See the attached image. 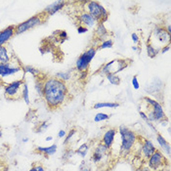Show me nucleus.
<instances>
[{
  "label": "nucleus",
  "mask_w": 171,
  "mask_h": 171,
  "mask_svg": "<svg viewBox=\"0 0 171 171\" xmlns=\"http://www.w3.org/2000/svg\"><path fill=\"white\" fill-rule=\"evenodd\" d=\"M59 37L61 39H63V41H64V40H66L68 38V33H66L65 30H61L59 33Z\"/></svg>",
  "instance_id": "39"
},
{
  "label": "nucleus",
  "mask_w": 171,
  "mask_h": 171,
  "mask_svg": "<svg viewBox=\"0 0 171 171\" xmlns=\"http://www.w3.org/2000/svg\"><path fill=\"white\" fill-rule=\"evenodd\" d=\"M72 155H73V151H72V150H71V149L67 150L66 153H65V155H64V160H69V158H71V157L72 156Z\"/></svg>",
  "instance_id": "35"
},
{
  "label": "nucleus",
  "mask_w": 171,
  "mask_h": 171,
  "mask_svg": "<svg viewBox=\"0 0 171 171\" xmlns=\"http://www.w3.org/2000/svg\"><path fill=\"white\" fill-rule=\"evenodd\" d=\"M119 104L116 103V102H99L94 104L93 109L98 110V109H102V107H110V109H116V107H118Z\"/></svg>",
  "instance_id": "21"
},
{
  "label": "nucleus",
  "mask_w": 171,
  "mask_h": 171,
  "mask_svg": "<svg viewBox=\"0 0 171 171\" xmlns=\"http://www.w3.org/2000/svg\"><path fill=\"white\" fill-rule=\"evenodd\" d=\"M66 4H67L66 1H56V2H53L52 4H50L49 6H47V7L42 12L48 16H52L55 13H57V12H59L60 10L64 8Z\"/></svg>",
  "instance_id": "17"
},
{
  "label": "nucleus",
  "mask_w": 171,
  "mask_h": 171,
  "mask_svg": "<svg viewBox=\"0 0 171 171\" xmlns=\"http://www.w3.org/2000/svg\"><path fill=\"white\" fill-rule=\"evenodd\" d=\"M56 151H57V145L56 144H53L52 146H49V147H37L35 149V153L43 154L46 156L54 155Z\"/></svg>",
  "instance_id": "20"
},
{
  "label": "nucleus",
  "mask_w": 171,
  "mask_h": 171,
  "mask_svg": "<svg viewBox=\"0 0 171 171\" xmlns=\"http://www.w3.org/2000/svg\"><path fill=\"white\" fill-rule=\"evenodd\" d=\"M151 36H155L156 38V42L160 44L158 48H161L162 46L168 45L170 42V38H171V34H169L165 28L157 26L155 28V29L153 30V33H151Z\"/></svg>",
  "instance_id": "11"
},
{
  "label": "nucleus",
  "mask_w": 171,
  "mask_h": 171,
  "mask_svg": "<svg viewBox=\"0 0 171 171\" xmlns=\"http://www.w3.org/2000/svg\"><path fill=\"white\" fill-rule=\"evenodd\" d=\"M109 151L110 149L107 148L106 146L101 142L99 143L96 148H95L93 154H92V156H91V160L94 162V163H99L103 160V158L107 156V154H109Z\"/></svg>",
  "instance_id": "12"
},
{
  "label": "nucleus",
  "mask_w": 171,
  "mask_h": 171,
  "mask_svg": "<svg viewBox=\"0 0 171 171\" xmlns=\"http://www.w3.org/2000/svg\"><path fill=\"white\" fill-rule=\"evenodd\" d=\"M156 142L160 146V148L164 151V153L166 154V156H170V151H171L170 144L165 140V138H164L160 132L156 133Z\"/></svg>",
  "instance_id": "19"
},
{
  "label": "nucleus",
  "mask_w": 171,
  "mask_h": 171,
  "mask_svg": "<svg viewBox=\"0 0 171 171\" xmlns=\"http://www.w3.org/2000/svg\"><path fill=\"white\" fill-rule=\"evenodd\" d=\"M165 29H166V31H167V33H168L169 34H171V27H170V24H168Z\"/></svg>",
  "instance_id": "45"
},
{
  "label": "nucleus",
  "mask_w": 171,
  "mask_h": 171,
  "mask_svg": "<svg viewBox=\"0 0 171 171\" xmlns=\"http://www.w3.org/2000/svg\"><path fill=\"white\" fill-rule=\"evenodd\" d=\"M11 61V57L9 55L8 49L5 46H0V63H9Z\"/></svg>",
  "instance_id": "22"
},
{
  "label": "nucleus",
  "mask_w": 171,
  "mask_h": 171,
  "mask_svg": "<svg viewBox=\"0 0 171 171\" xmlns=\"http://www.w3.org/2000/svg\"><path fill=\"white\" fill-rule=\"evenodd\" d=\"M136 171H153L151 168H149L148 166H140L139 168H137Z\"/></svg>",
  "instance_id": "42"
},
{
  "label": "nucleus",
  "mask_w": 171,
  "mask_h": 171,
  "mask_svg": "<svg viewBox=\"0 0 171 171\" xmlns=\"http://www.w3.org/2000/svg\"><path fill=\"white\" fill-rule=\"evenodd\" d=\"M107 79L110 81V83L112 84V85H119L120 82H121V79H120V77H118L117 74H107L106 75Z\"/></svg>",
  "instance_id": "29"
},
{
  "label": "nucleus",
  "mask_w": 171,
  "mask_h": 171,
  "mask_svg": "<svg viewBox=\"0 0 171 171\" xmlns=\"http://www.w3.org/2000/svg\"><path fill=\"white\" fill-rule=\"evenodd\" d=\"M22 99H24V101L26 102L27 105H29V91H28V85L27 82H24V84H23Z\"/></svg>",
  "instance_id": "26"
},
{
  "label": "nucleus",
  "mask_w": 171,
  "mask_h": 171,
  "mask_svg": "<svg viewBox=\"0 0 171 171\" xmlns=\"http://www.w3.org/2000/svg\"><path fill=\"white\" fill-rule=\"evenodd\" d=\"M49 123L47 121H43L38 125V129H36V133H42L44 130H46L49 127Z\"/></svg>",
  "instance_id": "33"
},
{
  "label": "nucleus",
  "mask_w": 171,
  "mask_h": 171,
  "mask_svg": "<svg viewBox=\"0 0 171 171\" xmlns=\"http://www.w3.org/2000/svg\"><path fill=\"white\" fill-rule=\"evenodd\" d=\"M77 20L80 23L81 26L86 27L87 28H93L94 26H96V24H98L97 21L95 20V19L90 14H88L87 12H83V13H81L80 15H78Z\"/></svg>",
  "instance_id": "15"
},
{
  "label": "nucleus",
  "mask_w": 171,
  "mask_h": 171,
  "mask_svg": "<svg viewBox=\"0 0 171 171\" xmlns=\"http://www.w3.org/2000/svg\"><path fill=\"white\" fill-rule=\"evenodd\" d=\"M96 52H97L96 47L91 46L88 48L85 52H83L78 57V59L77 60V63H75V68H77L79 72H87L88 68H89L91 61L93 60L95 55H96Z\"/></svg>",
  "instance_id": "8"
},
{
  "label": "nucleus",
  "mask_w": 171,
  "mask_h": 171,
  "mask_svg": "<svg viewBox=\"0 0 171 171\" xmlns=\"http://www.w3.org/2000/svg\"><path fill=\"white\" fill-rule=\"evenodd\" d=\"M132 50H133V51H137V50H140V47H137V46H132Z\"/></svg>",
  "instance_id": "46"
},
{
  "label": "nucleus",
  "mask_w": 171,
  "mask_h": 171,
  "mask_svg": "<svg viewBox=\"0 0 171 171\" xmlns=\"http://www.w3.org/2000/svg\"><path fill=\"white\" fill-rule=\"evenodd\" d=\"M118 132L121 138V144H120L119 149V156H126L130 154L132 148L137 141V135L134 131L130 130L127 126L124 124L119 125Z\"/></svg>",
  "instance_id": "2"
},
{
  "label": "nucleus",
  "mask_w": 171,
  "mask_h": 171,
  "mask_svg": "<svg viewBox=\"0 0 171 171\" xmlns=\"http://www.w3.org/2000/svg\"><path fill=\"white\" fill-rule=\"evenodd\" d=\"M28 141V138H23V142L24 143H27Z\"/></svg>",
  "instance_id": "49"
},
{
  "label": "nucleus",
  "mask_w": 171,
  "mask_h": 171,
  "mask_svg": "<svg viewBox=\"0 0 171 171\" xmlns=\"http://www.w3.org/2000/svg\"><path fill=\"white\" fill-rule=\"evenodd\" d=\"M23 69H24V72H28L30 74H33L35 78L40 77L41 72H40V69H38V68H35L31 67V66H24V67H23Z\"/></svg>",
  "instance_id": "24"
},
{
  "label": "nucleus",
  "mask_w": 171,
  "mask_h": 171,
  "mask_svg": "<svg viewBox=\"0 0 171 171\" xmlns=\"http://www.w3.org/2000/svg\"><path fill=\"white\" fill-rule=\"evenodd\" d=\"M77 134V129L75 128H72L69 130V132L68 133V135H66V139H65V141H64V145L67 146L69 142H71V140L72 139V137Z\"/></svg>",
  "instance_id": "32"
},
{
  "label": "nucleus",
  "mask_w": 171,
  "mask_h": 171,
  "mask_svg": "<svg viewBox=\"0 0 171 171\" xmlns=\"http://www.w3.org/2000/svg\"><path fill=\"white\" fill-rule=\"evenodd\" d=\"M68 89L66 82L55 77H47L43 81V98L50 110H57L66 102Z\"/></svg>",
  "instance_id": "1"
},
{
  "label": "nucleus",
  "mask_w": 171,
  "mask_h": 171,
  "mask_svg": "<svg viewBox=\"0 0 171 171\" xmlns=\"http://www.w3.org/2000/svg\"><path fill=\"white\" fill-rule=\"evenodd\" d=\"M88 150H89V144H82L80 147H78V149L75 151V153L78 154L81 157H85L87 153H88Z\"/></svg>",
  "instance_id": "28"
},
{
  "label": "nucleus",
  "mask_w": 171,
  "mask_h": 171,
  "mask_svg": "<svg viewBox=\"0 0 171 171\" xmlns=\"http://www.w3.org/2000/svg\"><path fill=\"white\" fill-rule=\"evenodd\" d=\"M55 77H57L58 79L67 82L68 80H69L72 78V73L71 72H59L55 74Z\"/></svg>",
  "instance_id": "27"
},
{
  "label": "nucleus",
  "mask_w": 171,
  "mask_h": 171,
  "mask_svg": "<svg viewBox=\"0 0 171 171\" xmlns=\"http://www.w3.org/2000/svg\"><path fill=\"white\" fill-rule=\"evenodd\" d=\"M51 140H53V137H52V136H48V137H46V141H51Z\"/></svg>",
  "instance_id": "47"
},
{
  "label": "nucleus",
  "mask_w": 171,
  "mask_h": 171,
  "mask_svg": "<svg viewBox=\"0 0 171 171\" xmlns=\"http://www.w3.org/2000/svg\"><path fill=\"white\" fill-rule=\"evenodd\" d=\"M131 38H132V41L134 42V43H139V41H140V38H139V35L135 33H133L131 34Z\"/></svg>",
  "instance_id": "38"
},
{
  "label": "nucleus",
  "mask_w": 171,
  "mask_h": 171,
  "mask_svg": "<svg viewBox=\"0 0 171 171\" xmlns=\"http://www.w3.org/2000/svg\"><path fill=\"white\" fill-rule=\"evenodd\" d=\"M85 12L90 14L97 23H105L109 19V12L106 10L103 5H101L98 1H86L84 2Z\"/></svg>",
  "instance_id": "3"
},
{
  "label": "nucleus",
  "mask_w": 171,
  "mask_h": 171,
  "mask_svg": "<svg viewBox=\"0 0 171 171\" xmlns=\"http://www.w3.org/2000/svg\"><path fill=\"white\" fill-rule=\"evenodd\" d=\"M23 79H17L12 82H9L4 86V95L5 98L14 101L22 98V91H23Z\"/></svg>",
  "instance_id": "6"
},
{
  "label": "nucleus",
  "mask_w": 171,
  "mask_h": 171,
  "mask_svg": "<svg viewBox=\"0 0 171 171\" xmlns=\"http://www.w3.org/2000/svg\"><path fill=\"white\" fill-rule=\"evenodd\" d=\"M24 72L23 67L18 64V62H12V59L9 63H0V77L6 78Z\"/></svg>",
  "instance_id": "10"
},
{
  "label": "nucleus",
  "mask_w": 171,
  "mask_h": 171,
  "mask_svg": "<svg viewBox=\"0 0 171 171\" xmlns=\"http://www.w3.org/2000/svg\"><path fill=\"white\" fill-rule=\"evenodd\" d=\"M169 49H170V44H168V45H165V46H162L160 49V52L161 54H164V53H166L167 51H169Z\"/></svg>",
  "instance_id": "40"
},
{
  "label": "nucleus",
  "mask_w": 171,
  "mask_h": 171,
  "mask_svg": "<svg viewBox=\"0 0 171 171\" xmlns=\"http://www.w3.org/2000/svg\"><path fill=\"white\" fill-rule=\"evenodd\" d=\"M47 15L44 14L43 12H41L40 14H37L33 17H31L28 19L27 21H24L21 24H19L18 26H16V30H15V34H21L26 33V31L33 28L41 24L44 21H45V17Z\"/></svg>",
  "instance_id": "5"
},
{
  "label": "nucleus",
  "mask_w": 171,
  "mask_h": 171,
  "mask_svg": "<svg viewBox=\"0 0 171 171\" xmlns=\"http://www.w3.org/2000/svg\"><path fill=\"white\" fill-rule=\"evenodd\" d=\"M132 85H133V88H134L135 90H138L139 88H140V83H139V80H138V77L137 75H134L132 78Z\"/></svg>",
  "instance_id": "34"
},
{
  "label": "nucleus",
  "mask_w": 171,
  "mask_h": 171,
  "mask_svg": "<svg viewBox=\"0 0 171 171\" xmlns=\"http://www.w3.org/2000/svg\"><path fill=\"white\" fill-rule=\"evenodd\" d=\"M112 45H113L112 39H111V38L106 39V40H103L98 45V50H104V49H107V48H112Z\"/></svg>",
  "instance_id": "30"
},
{
  "label": "nucleus",
  "mask_w": 171,
  "mask_h": 171,
  "mask_svg": "<svg viewBox=\"0 0 171 171\" xmlns=\"http://www.w3.org/2000/svg\"><path fill=\"white\" fill-rule=\"evenodd\" d=\"M143 101L147 103L148 107H150L151 112H153L155 122L156 121L160 122V121H162V120H164L166 118L165 112H164V111H163V107H162V106L160 105V103L158 102V101L151 99L148 96L143 97Z\"/></svg>",
  "instance_id": "9"
},
{
  "label": "nucleus",
  "mask_w": 171,
  "mask_h": 171,
  "mask_svg": "<svg viewBox=\"0 0 171 171\" xmlns=\"http://www.w3.org/2000/svg\"><path fill=\"white\" fill-rule=\"evenodd\" d=\"M79 74H80V78L81 79L87 77V72H79Z\"/></svg>",
  "instance_id": "44"
},
{
  "label": "nucleus",
  "mask_w": 171,
  "mask_h": 171,
  "mask_svg": "<svg viewBox=\"0 0 171 171\" xmlns=\"http://www.w3.org/2000/svg\"><path fill=\"white\" fill-rule=\"evenodd\" d=\"M1 137H2V131L0 130V138H1Z\"/></svg>",
  "instance_id": "50"
},
{
  "label": "nucleus",
  "mask_w": 171,
  "mask_h": 171,
  "mask_svg": "<svg viewBox=\"0 0 171 171\" xmlns=\"http://www.w3.org/2000/svg\"><path fill=\"white\" fill-rule=\"evenodd\" d=\"M15 30L16 26L12 24V26H9L0 31V46H3L6 42H8L15 35Z\"/></svg>",
  "instance_id": "14"
},
{
  "label": "nucleus",
  "mask_w": 171,
  "mask_h": 171,
  "mask_svg": "<svg viewBox=\"0 0 171 171\" xmlns=\"http://www.w3.org/2000/svg\"><path fill=\"white\" fill-rule=\"evenodd\" d=\"M111 118V116L107 115V113H104V112H98L96 116H94V121L95 122H101L104 121V120H107Z\"/></svg>",
  "instance_id": "31"
},
{
  "label": "nucleus",
  "mask_w": 171,
  "mask_h": 171,
  "mask_svg": "<svg viewBox=\"0 0 171 171\" xmlns=\"http://www.w3.org/2000/svg\"><path fill=\"white\" fill-rule=\"evenodd\" d=\"M156 150V148L155 147L153 142L148 140V139H143V142L141 143V156L146 160H149V157L155 153Z\"/></svg>",
  "instance_id": "13"
},
{
  "label": "nucleus",
  "mask_w": 171,
  "mask_h": 171,
  "mask_svg": "<svg viewBox=\"0 0 171 171\" xmlns=\"http://www.w3.org/2000/svg\"><path fill=\"white\" fill-rule=\"evenodd\" d=\"M5 167H6V166H5ZM5 167H4V168H5ZM4 168H3V169H4ZM3 169H1V168H0V171H3Z\"/></svg>",
  "instance_id": "51"
},
{
  "label": "nucleus",
  "mask_w": 171,
  "mask_h": 171,
  "mask_svg": "<svg viewBox=\"0 0 171 171\" xmlns=\"http://www.w3.org/2000/svg\"><path fill=\"white\" fill-rule=\"evenodd\" d=\"M35 85H34V89L36 91V93L39 95L40 97H43V81L44 79L42 80L40 77H36L35 78Z\"/></svg>",
  "instance_id": "25"
},
{
  "label": "nucleus",
  "mask_w": 171,
  "mask_h": 171,
  "mask_svg": "<svg viewBox=\"0 0 171 171\" xmlns=\"http://www.w3.org/2000/svg\"><path fill=\"white\" fill-rule=\"evenodd\" d=\"M66 135H67V132L65 131V130H63V129H61L59 132H58V138H63V137H66Z\"/></svg>",
  "instance_id": "41"
},
{
  "label": "nucleus",
  "mask_w": 171,
  "mask_h": 171,
  "mask_svg": "<svg viewBox=\"0 0 171 171\" xmlns=\"http://www.w3.org/2000/svg\"><path fill=\"white\" fill-rule=\"evenodd\" d=\"M116 133H117V130L116 128L107 129L105 132V134H104V136L102 138V141H101V142H102L107 148L111 149L113 142H115V137L116 135Z\"/></svg>",
  "instance_id": "16"
},
{
  "label": "nucleus",
  "mask_w": 171,
  "mask_h": 171,
  "mask_svg": "<svg viewBox=\"0 0 171 171\" xmlns=\"http://www.w3.org/2000/svg\"><path fill=\"white\" fill-rule=\"evenodd\" d=\"M128 67V62L125 59H115L109 63L105 64L102 68H100L99 74H117L118 72H122Z\"/></svg>",
  "instance_id": "4"
},
{
  "label": "nucleus",
  "mask_w": 171,
  "mask_h": 171,
  "mask_svg": "<svg viewBox=\"0 0 171 171\" xmlns=\"http://www.w3.org/2000/svg\"><path fill=\"white\" fill-rule=\"evenodd\" d=\"M37 171H45V169H44V167L42 165H40V164H37V165H35Z\"/></svg>",
  "instance_id": "43"
},
{
  "label": "nucleus",
  "mask_w": 171,
  "mask_h": 171,
  "mask_svg": "<svg viewBox=\"0 0 171 171\" xmlns=\"http://www.w3.org/2000/svg\"><path fill=\"white\" fill-rule=\"evenodd\" d=\"M168 160L160 150H156L148 160V167L153 171H163L168 166Z\"/></svg>",
  "instance_id": "7"
},
{
  "label": "nucleus",
  "mask_w": 171,
  "mask_h": 171,
  "mask_svg": "<svg viewBox=\"0 0 171 171\" xmlns=\"http://www.w3.org/2000/svg\"><path fill=\"white\" fill-rule=\"evenodd\" d=\"M29 171H37V169H36V167H35V165H33V167H31V168L29 169Z\"/></svg>",
  "instance_id": "48"
},
{
  "label": "nucleus",
  "mask_w": 171,
  "mask_h": 171,
  "mask_svg": "<svg viewBox=\"0 0 171 171\" xmlns=\"http://www.w3.org/2000/svg\"><path fill=\"white\" fill-rule=\"evenodd\" d=\"M109 34L107 28L103 23H98L96 24V28H95V37L98 40H104L105 37Z\"/></svg>",
  "instance_id": "18"
},
{
  "label": "nucleus",
  "mask_w": 171,
  "mask_h": 171,
  "mask_svg": "<svg viewBox=\"0 0 171 171\" xmlns=\"http://www.w3.org/2000/svg\"><path fill=\"white\" fill-rule=\"evenodd\" d=\"M79 171H91V169H90V167L87 166L86 162L83 160L80 163V165H79Z\"/></svg>",
  "instance_id": "36"
},
{
  "label": "nucleus",
  "mask_w": 171,
  "mask_h": 171,
  "mask_svg": "<svg viewBox=\"0 0 171 171\" xmlns=\"http://www.w3.org/2000/svg\"><path fill=\"white\" fill-rule=\"evenodd\" d=\"M88 31V28L86 27H83V26H81V24H79V26L77 27V33L79 34H82V33H86Z\"/></svg>",
  "instance_id": "37"
},
{
  "label": "nucleus",
  "mask_w": 171,
  "mask_h": 171,
  "mask_svg": "<svg viewBox=\"0 0 171 171\" xmlns=\"http://www.w3.org/2000/svg\"><path fill=\"white\" fill-rule=\"evenodd\" d=\"M146 50H147V54L150 58L154 59L156 57V55L160 53V49L158 48H156L153 44H151L150 42L147 43V45H146Z\"/></svg>",
  "instance_id": "23"
}]
</instances>
